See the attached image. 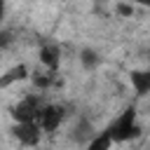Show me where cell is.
I'll return each instance as SVG.
<instances>
[{
    "label": "cell",
    "instance_id": "6da1fadb",
    "mask_svg": "<svg viewBox=\"0 0 150 150\" xmlns=\"http://www.w3.org/2000/svg\"><path fill=\"white\" fill-rule=\"evenodd\" d=\"M136 105L131 103V105H127L103 131L112 138V143H127V141H134V138H138L141 136V124H138V120H136Z\"/></svg>",
    "mask_w": 150,
    "mask_h": 150
},
{
    "label": "cell",
    "instance_id": "8992f818",
    "mask_svg": "<svg viewBox=\"0 0 150 150\" xmlns=\"http://www.w3.org/2000/svg\"><path fill=\"white\" fill-rule=\"evenodd\" d=\"M28 77H30L28 66H26V63H16V66L7 68V70L0 75V89H7V87H12V84H16V82H23V80H28Z\"/></svg>",
    "mask_w": 150,
    "mask_h": 150
},
{
    "label": "cell",
    "instance_id": "277c9868",
    "mask_svg": "<svg viewBox=\"0 0 150 150\" xmlns=\"http://www.w3.org/2000/svg\"><path fill=\"white\" fill-rule=\"evenodd\" d=\"M42 134L45 131H42L40 122H14L12 124V136L21 145H38Z\"/></svg>",
    "mask_w": 150,
    "mask_h": 150
},
{
    "label": "cell",
    "instance_id": "52a82bcc",
    "mask_svg": "<svg viewBox=\"0 0 150 150\" xmlns=\"http://www.w3.org/2000/svg\"><path fill=\"white\" fill-rule=\"evenodd\" d=\"M129 82H131V89L136 91V96H148L150 94V68L131 70L129 73Z\"/></svg>",
    "mask_w": 150,
    "mask_h": 150
},
{
    "label": "cell",
    "instance_id": "7c38bea8",
    "mask_svg": "<svg viewBox=\"0 0 150 150\" xmlns=\"http://www.w3.org/2000/svg\"><path fill=\"white\" fill-rule=\"evenodd\" d=\"M131 5H141V7H148L150 9V0H129Z\"/></svg>",
    "mask_w": 150,
    "mask_h": 150
},
{
    "label": "cell",
    "instance_id": "3957f363",
    "mask_svg": "<svg viewBox=\"0 0 150 150\" xmlns=\"http://www.w3.org/2000/svg\"><path fill=\"white\" fill-rule=\"evenodd\" d=\"M63 120H66V105H61V103H45L38 122H40L45 134H54L63 124Z\"/></svg>",
    "mask_w": 150,
    "mask_h": 150
},
{
    "label": "cell",
    "instance_id": "ba28073f",
    "mask_svg": "<svg viewBox=\"0 0 150 150\" xmlns=\"http://www.w3.org/2000/svg\"><path fill=\"white\" fill-rule=\"evenodd\" d=\"M73 138H75L77 143H84V145H87V143L94 138V127H91L87 120H80L77 127L73 129Z\"/></svg>",
    "mask_w": 150,
    "mask_h": 150
},
{
    "label": "cell",
    "instance_id": "5bb4252c",
    "mask_svg": "<svg viewBox=\"0 0 150 150\" xmlns=\"http://www.w3.org/2000/svg\"><path fill=\"white\" fill-rule=\"evenodd\" d=\"M148 59H150V52H148Z\"/></svg>",
    "mask_w": 150,
    "mask_h": 150
},
{
    "label": "cell",
    "instance_id": "8fae6325",
    "mask_svg": "<svg viewBox=\"0 0 150 150\" xmlns=\"http://www.w3.org/2000/svg\"><path fill=\"white\" fill-rule=\"evenodd\" d=\"M12 45H14V33L7 30V28H0V52L9 49Z\"/></svg>",
    "mask_w": 150,
    "mask_h": 150
},
{
    "label": "cell",
    "instance_id": "5b68a950",
    "mask_svg": "<svg viewBox=\"0 0 150 150\" xmlns=\"http://www.w3.org/2000/svg\"><path fill=\"white\" fill-rule=\"evenodd\" d=\"M38 61L42 63V68L59 73V66H61V47L56 42H42L40 49H38Z\"/></svg>",
    "mask_w": 150,
    "mask_h": 150
},
{
    "label": "cell",
    "instance_id": "9c48e42d",
    "mask_svg": "<svg viewBox=\"0 0 150 150\" xmlns=\"http://www.w3.org/2000/svg\"><path fill=\"white\" fill-rule=\"evenodd\" d=\"M91 150H108V148H112V138L105 134V131H98V134H94V138L87 143Z\"/></svg>",
    "mask_w": 150,
    "mask_h": 150
},
{
    "label": "cell",
    "instance_id": "7a4b0ae2",
    "mask_svg": "<svg viewBox=\"0 0 150 150\" xmlns=\"http://www.w3.org/2000/svg\"><path fill=\"white\" fill-rule=\"evenodd\" d=\"M45 108V98L42 94H26L23 98H19L12 108V120L14 122H38L40 112Z\"/></svg>",
    "mask_w": 150,
    "mask_h": 150
},
{
    "label": "cell",
    "instance_id": "4fadbf2b",
    "mask_svg": "<svg viewBox=\"0 0 150 150\" xmlns=\"http://www.w3.org/2000/svg\"><path fill=\"white\" fill-rule=\"evenodd\" d=\"M5 19V0H0V21Z\"/></svg>",
    "mask_w": 150,
    "mask_h": 150
},
{
    "label": "cell",
    "instance_id": "30bf717a",
    "mask_svg": "<svg viewBox=\"0 0 150 150\" xmlns=\"http://www.w3.org/2000/svg\"><path fill=\"white\" fill-rule=\"evenodd\" d=\"M80 63L91 70V68H96V66L101 63V56H98L94 49H82V52H80Z\"/></svg>",
    "mask_w": 150,
    "mask_h": 150
}]
</instances>
